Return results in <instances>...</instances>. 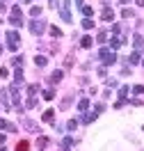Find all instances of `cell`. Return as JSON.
<instances>
[{
    "label": "cell",
    "mask_w": 144,
    "mask_h": 151,
    "mask_svg": "<svg viewBox=\"0 0 144 151\" xmlns=\"http://www.w3.org/2000/svg\"><path fill=\"white\" fill-rule=\"evenodd\" d=\"M16 151H28V142H25V140L19 142V149H16Z\"/></svg>",
    "instance_id": "1"
}]
</instances>
